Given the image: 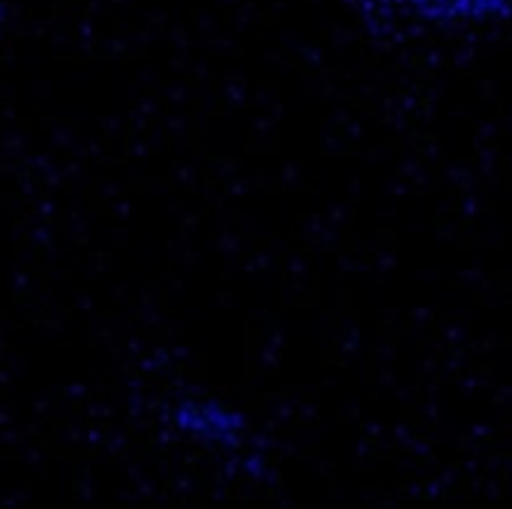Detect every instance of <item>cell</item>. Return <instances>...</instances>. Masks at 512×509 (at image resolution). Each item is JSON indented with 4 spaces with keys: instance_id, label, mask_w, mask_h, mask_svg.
Masks as SVG:
<instances>
[{
    "instance_id": "obj_1",
    "label": "cell",
    "mask_w": 512,
    "mask_h": 509,
    "mask_svg": "<svg viewBox=\"0 0 512 509\" xmlns=\"http://www.w3.org/2000/svg\"><path fill=\"white\" fill-rule=\"evenodd\" d=\"M366 3L393 12V18L429 24V27L483 24L507 12V0H366Z\"/></svg>"
}]
</instances>
